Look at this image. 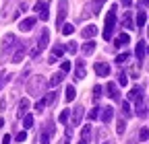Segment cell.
<instances>
[{
    "label": "cell",
    "instance_id": "38",
    "mask_svg": "<svg viewBox=\"0 0 149 144\" xmlns=\"http://www.w3.org/2000/svg\"><path fill=\"white\" fill-rule=\"evenodd\" d=\"M64 49H68L70 53H74V51H77V43H72V41H70V43H66V47H64Z\"/></svg>",
    "mask_w": 149,
    "mask_h": 144
},
{
    "label": "cell",
    "instance_id": "1",
    "mask_svg": "<svg viewBox=\"0 0 149 144\" xmlns=\"http://www.w3.org/2000/svg\"><path fill=\"white\" fill-rule=\"evenodd\" d=\"M116 27V6H112L106 14V25H104V39H110Z\"/></svg>",
    "mask_w": 149,
    "mask_h": 144
},
{
    "label": "cell",
    "instance_id": "19",
    "mask_svg": "<svg viewBox=\"0 0 149 144\" xmlns=\"http://www.w3.org/2000/svg\"><path fill=\"white\" fill-rule=\"evenodd\" d=\"M145 21H147V14H145V10H139V12H137V27L141 29V27L145 25Z\"/></svg>",
    "mask_w": 149,
    "mask_h": 144
},
{
    "label": "cell",
    "instance_id": "10",
    "mask_svg": "<svg viewBox=\"0 0 149 144\" xmlns=\"http://www.w3.org/2000/svg\"><path fill=\"white\" fill-rule=\"evenodd\" d=\"M64 74H66V72H56V74H52V78H50V86H58L60 82H62V78H64Z\"/></svg>",
    "mask_w": 149,
    "mask_h": 144
},
{
    "label": "cell",
    "instance_id": "13",
    "mask_svg": "<svg viewBox=\"0 0 149 144\" xmlns=\"http://www.w3.org/2000/svg\"><path fill=\"white\" fill-rule=\"evenodd\" d=\"M27 109H29V101L27 99H21V101H19V117H23L25 113H27Z\"/></svg>",
    "mask_w": 149,
    "mask_h": 144
},
{
    "label": "cell",
    "instance_id": "31",
    "mask_svg": "<svg viewBox=\"0 0 149 144\" xmlns=\"http://www.w3.org/2000/svg\"><path fill=\"white\" fill-rule=\"evenodd\" d=\"M68 115H70V111H68V109H64V111H62V113L58 115V121H60V123H66V119H68Z\"/></svg>",
    "mask_w": 149,
    "mask_h": 144
},
{
    "label": "cell",
    "instance_id": "29",
    "mask_svg": "<svg viewBox=\"0 0 149 144\" xmlns=\"http://www.w3.org/2000/svg\"><path fill=\"white\" fill-rule=\"evenodd\" d=\"M100 97H102V86L95 84V86H93V101H97Z\"/></svg>",
    "mask_w": 149,
    "mask_h": 144
},
{
    "label": "cell",
    "instance_id": "34",
    "mask_svg": "<svg viewBox=\"0 0 149 144\" xmlns=\"http://www.w3.org/2000/svg\"><path fill=\"white\" fill-rule=\"evenodd\" d=\"M100 117V107H95V109L89 111V119H97Z\"/></svg>",
    "mask_w": 149,
    "mask_h": 144
},
{
    "label": "cell",
    "instance_id": "8",
    "mask_svg": "<svg viewBox=\"0 0 149 144\" xmlns=\"http://www.w3.org/2000/svg\"><path fill=\"white\" fill-rule=\"evenodd\" d=\"M112 117H114V107H104V111H102V121L104 123H108V121H112Z\"/></svg>",
    "mask_w": 149,
    "mask_h": 144
},
{
    "label": "cell",
    "instance_id": "30",
    "mask_svg": "<svg viewBox=\"0 0 149 144\" xmlns=\"http://www.w3.org/2000/svg\"><path fill=\"white\" fill-rule=\"evenodd\" d=\"M118 84H122V86L128 84V76L124 74V72H120V74H118Z\"/></svg>",
    "mask_w": 149,
    "mask_h": 144
},
{
    "label": "cell",
    "instance_id": "17",
    "mask_svg": "<svg viewBox=\"0 0 149 144\" xmlns=\"http://www.w3.org/2000/svg\"><path fill=\"white\" fill-rule=\"evenodd\" d=\"M74 97H77V88H74L72 84H68V86H66V95H64V99H66V101H72Z\"/></svg>",
    "mask_w": 149,
    "mask_h": 144
},
{
    "label": "cell",
    "instance_id": "2",
    "mask_svg": "<svg viewBox=\"0 0 149 144\" xmlns=\"http://www.w3.org/2000/svg\"><path fill=\"white\" fill-rule=\"evenodd\" d=\"M35 10H37V14H40V19L42 21H48V2H37L35 4Z\"/></svg>",
    "mask_w": 149,
    "mask_h": 144
},
{
    "label": "cell",
    "instance_id": "41",
    "mask_svg": "<svg viewBox=\"0 0 149 144\" xmlns=\"http://www.w3.org/2000/svg\"><path fill=\"white\" fill-rule=\"evenodd\" d=\"M54 99H56V93H48L46 95V103H54Z\"/></svg>",
    "mask_w": 149,
    "mask_h": 144
},
{
    "label": "cell",
    "instance_id": "23",
    "mask_svg": "<svg viewBox=\"0 0 149 144\" xmlns=\"http://www.w3.org/2000/svg\"><path fill=\"white\" fill-rule=\"evenodd\" d=\"M13 43H15V35H10V33H8L6 37H4V51H6V49H8Z\"/></svg>",
    "mask_w": 149,
    "mask_h": 144
},
{
    "label": "cell",
    "instance_id": "25",
    "mask_svg": "<svg viewBox=\"0 0 149 144\" xmlns=\"http://www.w3.org/2000/svg\"><path fill=\"white\" fill-rule=\"evenodd\" d=\"M106 2V0H93V12L95 14H100V10H102V4Z\"/></svg>",
    "mask_w": 149,
    "mask_h": 144
},
{
    "label": "cell",
    "instance_id": "5",
    "mask_svg": "<svg viewBox=\"0 0 149 144\" xmlns=\"http://www.w3.org/2000/svg\"><path fill=\"white\" fill-rule=\"evenodd\" d=\"M35 25V16H27V19H23L21 23H19V29L21 31H31Z\"/></svg>",
    "mask_w": 149,
    "mask_h": 144
},
{
    "label": "cell",
    "instance_id": "9",
    "mask_svg": "<svg viewBox=\"0 0 149 144\" xmlns=\"http://www.w3.org/2000/svg\"><path fill=\"white\" fill-rule=\"evenodd\" d=\"M128 41H130V35H128V33H120L118 37H116V41H114V45H116V47H124Z\"/></svg>",
    "mask_w": 149,
    "mask_h": 144
},
{
    "label": "cell",
    "instance_id": "33",
    "mask_svg": "<svg viewBox=\"0 0 149 144\" xmlns=\"http://www.w3.org/2000/svg\"><path fill=\"white\" fill-rule=\"evenodd\" d=\"M62 33H64V35H72V33H74V27H72V25H62Z\"/></svg>",
    "mask_w": 149,
    "mask_h": 144
},
{
    "label": "cell",
    "instance_id": "35",
    "mask_svg": "<svg viewBox=\"0 0 149 144\" xmlns=\"http://www.w3.org/2000/svg\"><path fill=\"white\" fill-rule=\"evenodd\" d=\"M15 140H17V142H25V140H27V132H19Z\"/></svg>",
    "mask_w": 149,
    "mask_h": 144
},
{
    "label": "cell",
    "instance_id": "14",
    "mask_svg": "<svg viewBox=\"0 0 149 144\" xmlns=\"http://www.w3.org/2000/svg\"><path fill=\"white\" fill-rule=\"evenodd\" d=\"M81 117H83V107H77L74 113H72V123L70 125H79L81 123Z\"/></svg>",
    "mask_w": 149,
    "mask_h": 144
},
{
    "label": "cell",
    "instance_id": "7",
    "mask_svg": "<svg viewBox=\"0 0 149 144\" xmlns=\"http://www.w3.org/2000/svg\"><path fill=\"white\" fill-rule=\"evenodd\" d=\"M106 95H108L110 99H118V86H116L114 82H108V84H106Z\"/></svg>",
    "mask_w": 149,
    "mask_h": 144
},
{
    "label": "cell",
    "instance_id": "48",
    "mask_svg": "<svg viewBox=\"0 0 149 144\" xmlns=\"http://www.w3.org/2000/svg\"><path fill=\"white\" fill-rule=\"evenodd\" d=\"M147 35H149V29H147Z\"/></svg>",
    "mask_w": 149,
    "mask_h": 144
},
{
    "label": "cell",
    "instance_id": "43",
    "mask_svg": "<svg viewBox=\"0 0 149 144\" xmlns=\"http://www.w3.org/2000/svg\"><path fill=\"white\" fill-rule=\"evenodd\" d=\"M2 144H10V136H8V134L2 138Z\"/></svg>",
    "mask_w": 149,
    "mask_h": 144
},
{
    "label": "cell",
    "instance_id": "4",
    "mask_svg": "<svg viewBox=\"0 0 149 144\" xmlns=\"http://www.w3.org/2000/svg\"><path fill=\"white\" fill-rule=\"evenodd\" d=\"M93 70H95L97 76H108V74H110V66H108L106 62H97L95 66H93Z\"/></svg>",
    "mask_w": 149,
    "mask_h": 144
},
{
    "label": "cell",
    "instance_id": "3",
    "mask_svg": "<svg viewBox=\"0 0 149 144\" xmlns=\"http://www.w3.org/2000/svg\"><path fill=\"white\" fill-rule=\"evenodd\" d=\"M128 99H130V101H135V103H137V107L141 105V101H143V95H141V91H139V86H133V88L128 91Z\"/></svg>",
    "mask_w": 149,
    "mask_h": 144
},
{
    "label": "cell",
    "instance_id": "44",
    "mask_svg": "<svg viewBox=\"0 0 149 144\" xmlns=\"http://www.w3.org/2000/svg\"><path fill=\"white\" fill-rule=\"evenodd\" d=\"M141 4L143 6H149V0H141Z\"/></svg>",
    "mask_w": 149,
    "mask_h": 144
},
{
    "label": "cell",
    "instance_id": "20",
    "mask_svg": "<svg viewBox=\"0 0 149 144\" xmlns=\"http://www.w3.org/2000/svg\"><path fill=\"white\" fill-rule=\"evenodd\" d=\"M122 25H124L126 29H135V25H133V16H130V12H126V14H124V19H122Z\"/></svg>",
    "mask_w": 149,
    "mask_h": 144
},
{
    "label": "cell",
    "instance_id": "46",
    "mask_svg": "<svg viewBox=\"0 0 149 144\" xmlns=\"http://www.w3.org/2000/svg\"><path fill=\"white\" fill-rule=\"evenodd\" d=\"M122 2H124V4H126V6H128V4H130V0H122Z\"/></svg>",
    "mask_w": 149,
    "mask_h": 144
},
{
    "label": "cell",
    "instance_id": "27",
    "mask_svg": "<svg viewBox=\"0 0 149 144\" xmlns=\"http://www.w3.org/2000/svg\"><path fill=\"white\" fill-rule=\"evenodd\" d=\"M62 53H64V47H62V45H56V47L52 49V56H54V58H60Z\"/></svg>",
    "mask_w": 149,
    "mask_h": 144
},
{
    "label": "cell",
    "instance_id": "42",
    "mask_svg": "<svg viewBox=\"0 0 149 144\" xmlns=\"http://www.w3.org/2000/svg\"><path fill=\"white\" fill-rule=\"evenodd\" d=\"M89 134H91V128H83V132H81L83 140H87V138H89Z\"/></svg>",
    "mask_w": 149,
    "mask_h": 144
},
{
    "label": "cell",
    "instance_id": "37",
    "mask_svg": "<svg viewBox=\"0 0 149 144\" xmlns=\"http://www.w3.org/2000/svg\"><path fill=\"white\" fill-rule=\"evenodd\" d=\"M42 144H50V132H42Z\"/></svg>",
    "mask_w": 149,
    "mask_h": 144
},
{
    "label": "cell",
    "instance_id": "11",
    "mask_svg": "<svg viewBox=\"0 0 149 144\" xmlns=\"http://www.w3.org/2000/svg\"><path fill=\"white\" fill-rule=\"evenodd\" d=\"M95 33H97V29L93 27V25H87V27L81 31V35H83L85 39H91V37H95Z\"/></svg>",
    "mask_w": 149,
    "mask_h": 144
},
{
    "label": "cell",
    "instance_id": "40",
    "mask_svg": "<svg viewBox=\"0 0 149 144\" xmlns=\"http://www.w3.org/2000/svg\"><path fill=\"white\" fill-rule=\"evenodd\" d=\"M124 130H126V123H124V121L120 119V121H118V130H116V132H118V134H122Z\"/></svg>",
    "mask_w": 149,
    "mask_h": 144
},
{
    "label": "cell",
    "instance_id": "28",
    "mask_svg": "<svg viewBox=\"0 0 149 144\" xmlns=\"http://www.w3.org/2000/svg\"><path fill=\"white\" fill-rule=\"evenodd\" d=\"M147 138H149V130H147V128H141V130H139V140L145 142Z\"/></svg>",
    "mask_w": 149,
    "mask_h": 144
},
{
    "label": "cell",
    "instance_id": "32",
    "mask_svg": "<svg viewBox=\"0 0 149 144\" xmlns=\"http://www.w3.org/2000/svg\"><path fill=\"white\" fill-rule=\"evenodd\" d=\"M46 105H48V103H46V99H42V101H37V103H35L33 109H35V111H44V107H46Z\"/></svg>",
    "mask_w": 149,
    "mask_h": 144
},
{
    "label": "cell",
    "instance_id": "36",
    "mask_svg": "<svg viewBox=\"0 0 149 144\" xmlns=\"http://www.w3.org/2000/svg\"><path fill=\"white\" fill-rule=\"evenodd\" d=\"M60 70H62V72H68V70H70V62H68V60H64V62L60 64Z\"/></svg>",
    "mask_w": 149,
    "mask_h": 144
},
{
    "label": "cell",
    "instance_id": "39",
    "mask_svg": "<svg viewBox=\"0 0 149 144\" xmlns=\"http://www.w3.org/2000/svg\"><path fill=\"white\" fill-rule=\"evenodd\" d=\"M122 111H124V115H130V107H128V101H124V103H122Z\"/></svg>",
    "mask_w": 149,
    "mask_h": 144
},
{
    "label": "cell",
    "instance_id": "15",
    "mask_svg": "<svg viewBox=\"0 0 149 144\" xmlns=\"http://www.w3.org/2000/svg\"><path fill=\"white\" fill-rule=\"evenodd\" d=\"M135 53H137V60H139V64H141L143 58H145V41H139V43H137V51H135Z\"/></svg>",
    "mask_w": 149,
    "mask_h": 144
},
{
    "label": "cell",
    "instance_id": "12",
    "mask_svg": "<svg viewBox=\"0 0 149 144\" xmlns=\"http://www.w3.org/2000/svg\"><path fill=\"white\" fill-rule=\"evenodd\" d=\"M74 78L77 80H83L85 78V68H83V60L77 62V70H74Z\"/></svg>",
    "mask_w": 149,
    "mask_h": 144
},
{
    "label": "cell",
    "instance_id": "45",
    "mask_svg": "<svg viewBox=\"0 0 149 144\" xmlns=\"http://www.w3.org/2000/svg\"><path fill=\"white\" fill-rule=\"evenodd\" d=\"M79 144H89V142H87V140H83V138H81V140H79Z\"/></svg>",
    "mask_w": 149,
    "mask_h": 144
},
{
    "label": "cell",
    "instance_id": "47",
    "mask_svg": "<svg viewBox=\"0 0 149 144\" xmlns=\"http://www.w3.org/2000/svg\"><path fill=\"white\" fill-rule=\"evenodd\" d=\"M145 51H149V47H145Z\"/></svg>",
    "mask_w": 149,
    "mask_h": 144
},
{
    "label": "cell",
    "instance_id": "18",
    "mask_svg": "<svg viewBox=\"0 0 149 144\" xmlns=\"http://www.w3.org/2000/svg\"><path fill=\"white\" fill-rule=\"evenodd\" d=\"M93 51H95V43H93L91 39L87 43H83V53H85V56H89V53H93Z\"/></svg>",
    "mask_w": 149,
    "mask_h": 144
},
{
    "label": "cell",
    "instance_id": "22",
    "mask_svg": "<svg viewBox=\"0 0 149 144\" xmlns=\"http://www.w3.org/2000/svg\"><path fill=\"white\" fill-rule=\"evenodd\" d=\"M8 80H10V74H8V72H0V91H2V86H4Z\"/></svg>",
    "mask_w": 149,
    "mask_h": 144
},
{
    "label": "cell",
    "instance_id": "26",
    "mask_svg": "<svg viewBox=\"0 0 149 144\" xmlns=\"http://www.w3.org/2000/svg\"><path fill=\"white\" fill-rule=\"evenodd\" d=\"M126 60H128V53H118V56H116V60H114V62H116L118 66H122V64H124Z\"/></svg>",
    "mask_w": 149,
    "mask_h": 144
},
{
    "label": "cell",
    "instance_id": "6",
    "mask_svg": "<svg viewBox=\"0 0 149 144\" xmlns=\"http://www.w3.org/2000/svg\"><path fill=\"white\" fill-rule=\"evenodd\" d=\"M48 41H50V31H48V29H44L42 37H40V43H37V49H40V53L48 47Z\"/></svg>",
    "mask_w": 149,
    "mask_h": 144
},
{
    "label": "cell",
    "instance_id": "21",
    "mask_svg": "<svg viewBox=\"0 0 149 144\" xmlns=\"http://www.w3.org/2000/svg\"><path fill=\"white\" fill-rule=\"evenodd\" d=\"M64 16H66V4H60V12H58V19H56V25H62Z\"/></svg>",
    "mask_w": 149,
    "mask_h": 144
},
{
    "label": "cell",
    "instance_id": "24",
    "mask_svg": "<svg viewBox=\"0 0 149 144\" xmlns=\"http://www.w3.org/2000/svg\"><path fill=\"white\" fill-rule=\"evenodd\" d=\"M31 125H33V115L25 113V117H23V128H31Z\"/></svg>",
    "mask_w": 149,
    "mask_h": 144
},
{
    "label": "cell",
    "instance_id": "16",
    "mask_svg": "<svg viewBox=\"0 0 149 144\" xmlns=\"http://www.w3.org/2000/svg\"><path fill=\"white\" fill-rule=\"evenodd\" d=\"M23 58H25V45H23V47H19V49L15 51L13 62H15V64H19V62H23Z\"/></svg>",
    "mask_w": 149,
    "mask_h": 144
}]
</instances>
